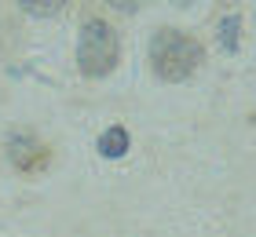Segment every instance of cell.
Segmentation results:
<instances>
[{
    "label": "cell",
    "mask_w": 256,
    "mask_h": 237,
    "mask_svg": "<svg viewBox=\"0 0 256 237\" xmlns=\"http://www.w3.org/2000/svg\"><path fill=\"white\" fill-rule=\"evenodd\" d=\"M202 44L187 37L183 29H158L150 37V69L161 80H187L202 66Z\"/></svg>",
    "instance_id": "1"
},
{
    "label": "cell",
    "mask_w": 256,
    "mask_h": 237,
    "mask_svg": "<svg viewBox=\"0 0 256 237\" xmlns=\"http://www.w3.org/2000/svg\"><path fill=\"white\" fill-rule=\"evenodd\" d=\"M121 58V44L114 26H106L102 18H88L80 26L77 37V69L84 77H106Z\"/></svg>",
    "instance_id": "2"
},
{
    "label": "cell",
    "mask_w": 256,
    "mask_h": 237,
    "mask_svg": "<svg viewBox=\"0 0 256 237\" xmlns=\"http://www.w3.org/2000/svg\"><path fill=\"white\" fill-rule=\"evenodd\" d=\"M8 157L22 175H40L52 164V150L30 132H11L8 135Z\"/></svg>",
    "instance_id": "3"
},
{
    "label": "cell",
    "mask_w": 256,
    "mask_h": 237,
    "mask_svg": "<svg viewBox=\"0 0 256 237\" xmlns=\"http://www.w3.org/2000/svg\"><path fill=\"white\" fill-rule=\"evenodd\" d=\"M124 150H128V132L124 128H110V132L99 135V153L102 157H121Z\"/></svg>",
    "instance_id": "4"
},
{
    "label": "cell",
    "mask_w": 256,
    "mask_h": 237,
    "mask_svg": "<svg viewBox=\"0 0 256 237\" xmlns=\"http://www.w3.org/2000/svg\"><path fill=\"white\" fill-rule=\"evenodd\" d=\"M66 0H18V7L26 15H37V18H48V15H59Z\"/></svg>",
    "instance_id": "5"
},
{
    "label": "cell",
    "mask_w": 256,
    "mask_h": 237,
    "mask_svg": "<svg viewBox=\"0 0 256 237\" xmlns=\"http://www.w3.org/2000/svg\"><path fill=\"white\" fill-rule=\"evenodd\" d=\"M238 29H242V18L238 15H227L224 22H220V44H224L227 51H234V47H238Z\"/></svg>",
    "instance_id": "6"
},
{
    "label": "cell",
    "mask_w": 256,
    "mask_h": 237,
    "mask_svg": "<svg viewBox=\"0 0 256 237\" xmlns=\"http://www.w3.org/2000/svg\"><path fill=\"white\" fill-rule=\"evenodd\" d=\"M110 7H118V11H136L139 4H143V0H106Z\"/></svg>",
    "instance_id": "7"
}]
</instances>
